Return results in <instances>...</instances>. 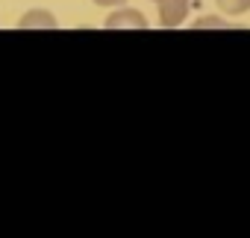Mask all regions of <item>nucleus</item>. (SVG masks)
I'll return each mask as SVG.
<instances>
[{
    "label": "nucleus",
    "mask_w": 250,
    "mask_h": 238,
    "mask_svg": "<svg viewBox=\"0 0 250 238\" xmlns=\"http://www.w3.org/2000/svg\"><path fill=\"white\" fill-rule=\"evenodd\" d=\"M159 27L165 30H177L186 18H188V9H191V0H159Z\"/></svg>",
    "instance_id": "1"
},
{
    "label": "nucleus",
    "mask_w": 250,
    "mask_h": 238,
    "mask_svg": "<svg viewBox=\"0 0 250 238\" xmlns=\"http://www.w3.org/2000/svg\"><path fill=\"white\" fill-rule=\"evenodd\" d=\"M103 27H106V30H147L150 24H147V18H145L139 9H115V12L106 18Z\"/></svg>",
    "instance_id": "2"
},
{
    "label": "nucleus",
    "mask_w": 250,
    "mask_h": 238,
    "mask_svg": "<svg viewBox=\"0 0 250 238\" xmlns=\"http://www.w3.org/2000/svg\"><path fill=\"white\" fill-rule=\"evenodd\" d=\"M56 27H59V21L47 9H30L18 21V30H56Z\"/></svg>",
    "instance_id": "3"
},
{
    "label": "nucleus",
    "mask_w": 250,
    "mask_h": 238,
    "mask_svg": "<svg viewBox=\"0 0 250 238\" xmlns=\"http://www.w3.org/2000/svg\"><path fill=\"white\" fill-rule=\"evenodd\" d=\"M218 6L224 15H244L250 12V0H218Z\"/></svg>",
    "instance_id": "4"
},
{
    "label": "nucleus",
    "mask_w": 250,
    "mask_h": 238,
    "mask_svg": "<svg viewBox=\"0 0 250 238\" xmlns=\"http://www.w3.org/2000/svg\"><path fill=\"white\" fill-rule=\"evenodd\" d=\"M203 27H227V21H215V18H203L194 24V30H203Z\"/></svg>",
    "instance_id": "5"
},
{
    "label": "nucleus",
    "mask_w": 250,
    "mask_h": 238,
    "mask_svg": "<svg viewBox=\"0 0 250 238\" xmlns=\"http://www.w3.org/2000/svg\"><path fill=\"white\" fill-rule=\"evenodd\" d=\"M91 3H97V6H124L127 0H91Z\"/></svg>",
    "instance_id": "6"
},
{
    "label": "nucleus",
    "mask_w": 250,
    "mask_h": 238,
    "mask_svg": "<svg viewBox=\"0 0 250 238\" xmlns=\"http://www.w3.org/2000/svg\"><path fill=\"white\" fill-rule=\"evenodd\" d=\"M153 3H159V0H153Z\"/></svg>",
    "instance_id": "7"
}]
</instances>
